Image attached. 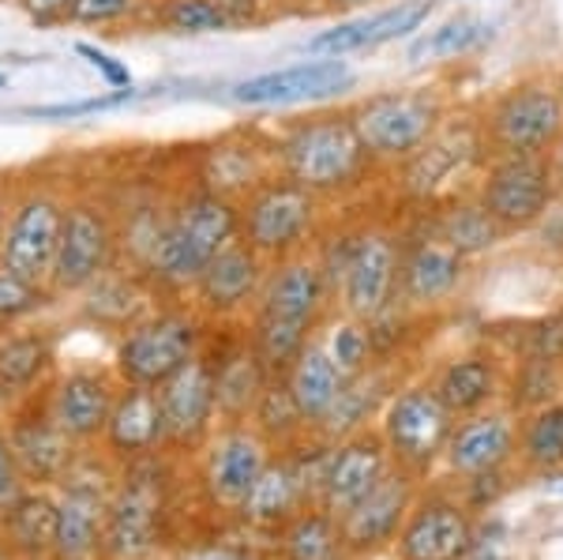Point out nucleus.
<instances>
[{"label":"nucleus","mask_w":563,"mask_h":560,"mask_svg":"<svg viewBox=\"0 0 563 560\" xmlns=\"http://www.w3.org/2000/svg\"><path fill=\"white\" fill-rule=\"evenodd\" d=\"M275 158L282 177L297 180L320 200H342L376 174V162L361 147L346 110H320L289 121L275 140Z\"/></svg>","instance_id":"f257e3e1"},{"label":"nucleus","mask_w":563,"mask_h":560,"mask_svg":"<svg viewBox=\"0 0 563 560\" xmlns=\"http://www.w3.org/2000/svg\"><path fill=\"white\" fill-rule=\"evenodd\" d=\"M481 155H549L563 132V72L538 68L499 87L474 113Z\"/></svg>","instance_id":"f03ea898"},{"label":"nucleus","mask_w":563,"mask_h":560,"mask_svg":"<svg viewBox=\"0 0 563 560\" xmlns=\"http://www.w3.org/2000/svg\"><path fill=\"white\" fill-rule=\"evenodd\" d=\"M233 238H238V204L203 185L180 196L166 211L143 271L166 290H192L214 252L230 245Z\"/></svg>","instance_id":"7ed1b4c3"},{"label":"nucleus","mask_w":563,"mask_h":560,"mask_svg":"<svg viewBox=\"0 0 563 560\" xmlns=\"http://www.w3.org/2000/svg\"><path fill=\"white\" fill-rule=\"evenodd\" d=\"M346 113L376 169H395L440 132L448 121V98L435 87H395L357 98Z\"/></svg>","instance_id":"20e7f679"},{"label":"nucleus","mask_w":563,"mask_h":560,"mask_svg":"<svg viewBox=\"0 0 563 560\" xmlns=\"http://www.w3.org/2000/svg\"><path fill=\"white\" fill-rule=\"evenodd\" d=\"M470 196L511 238V233L538 230L556 211L563 188L549 155H499L481 162Z\"/></svg>","instance_id":"39448f33"},{"label":"nucleus","mask_w":563,"mask_h":560,"mask_svg":"<svg viewBox=\"0 0 563 560\" xmlns=\"http://www.w3.org/2000/svg\"><path fill=\"white\" fill-rule=\"evenodd\" d=\"M320 211V196H312L297 180L271 174L238 200V238L263 260H286L312 241Z\"/></svg>","instance_id":"423d86ee"},{"label":"nucleus","mask_w":563,"mask_h":560,"mask_svg":"<svg viewBox=\"0 0 563 560\" xmlns=\"http://www.w3.org/2000/svg\"><path fill=\"white\" fill-rule=\"evenodd\" d=\"M398 260H402V238L387 226H365L350 233L346 267H342L339 297L350 320H379L398 290Z\"/></svg>","instance_id":"0eeeda50"},{"label":"nucleus","mask_w":563,"mask_h":560,"mask_svg":"<svg viewBox=\"0 0 563 560\" xmlns=\"http://www.w3.org/2000/svg\"><path fill=\"white\" fill-rule=\"evenodd\" d=\"M199 328L188 312H154L147 320H132L117 342V369L124 384L158 387L174 376L188 358H196Z\"/></svg>","instance_id":"6e6552de"},{"label":"nucleus","mask_w":563,"mask_h":560,"mask_svg":"<svg viewBox=\"0 0 563 560\" xmlns=\"http://www.w3.org/2000/svg\"><path fill=\"white\" fill-rule=\"evenodd\" d=\"M117 256V226L109 219L106 207L79 200L65 207V222H60L57 256L49 271V290L53 294H79L113 267Z\"/></svg>","instance_id":"1a4fd4ad"},{"label":"nucleus","mask_w":563,"mask_h":560,"mask_svg":"<svg viewBox=\"0 0 563 560\" xmlns=\"http://www.w3.org/2000/svg\"><path fill=\"white\" fill-rule=\"evenodd\" d=\"M65 204L49 193H31L15 200L0 226V271L20 275L26 283H49L53 256H57Z\"/></svg>","instance_id":"9d476101"},{"label":"nucleus","mask_w":563,"mask_h":560,"mask_svg":"<svg viewBox=\"0 0 563 560\" xmlns=\"http://www.w3.org/2000/svg\"><path fill=\"white\" fill-rule=\"evenodd\" d=\"M162 519V471L158 466H135L124 477L113 501L106 504L102 541L109 560H143L151 553Z\"/></svg>","instance_id":"9b49d317"},{"label":"nucleus","mask_w":563,"mask_h":560,"mask_svg":"<svg viewBox=\"0 0 563 560\" xmlns=\"http://www.w3.org/2000/svg\"><path fill=\"white\" fill-rule=\"evenodd\" d=\"M481 162H485V155H481L474 117H466V121H451L448 117L440 124V132L417 155L406 158L402 166H395V174L402 196H410V200H435L443 188L455 185L466 169L481 166Z\"/></svg>","instance_id":"f8f14e48"},{"label":"nucleus","mask_w":563,"mask_h":560,"mask_svg":"<svg viewBox=\"0 0 563 560\" xmlns=\"http://www.w3.org/2000/svg\"><path fill=\"white\" fill-rule=\"evenodd\" d=\"M353 87V68L342 57H320L305 65H289L263 72V76L241 79L230 90L238 106H305V102H327L339 98L342 90Z\"/></svg>","instance_id":"ddd939ff"},{"label":"nucleus","mask_w":563,"mask_h":560,"mask_svg":"<svg viewBox=\"0 0 563 560\" xmlns=\"http://www.w3.org/2000/svg\"><path fill=\"white\" fill-rule=\"evenodd\" d=\"M455 429V414L440 403V395L432 387H406L398 392L387 406L384 432L387 444L395 448L398 459L413 466H429Z\"/></svg>","instance_id":"4468645a"},{"label":"nucleus","mask_w":563,"mask_h":560,"mask_svg":"<svg viewBox=\"0 0 563 560\" xmlns=\"http://www.w3.org/2000/svg\"><path fill=\"white\" fill-rule=\"evenodd\" d=\"M162 429L169 444H196L214 421V369L203 358H188L158 387Z\"/></svg>","instance_id":"2eb2a0df"},{"label":"nucleus","mask_w":563,"mask_h":560,"mask_svg":"<svg viewBox=\"0 0 563 560\" xmlns=\"http://www.w3.org/2000/svg\"><path fill=\"white\" fill-rule=\"evenodd\" d=\"M327 297H331V286H327L320 260L308 256L301 249V252H294V256L278 260L275 271H267L256 301H260V312L316 328Z\"/></svg>","instance_id":"dca6fc26"},{"label":"nucleus","mask_w":563,"mask_h":560,"mask_svg":"<svg viewBox=\"0 0 563 560\" xmlns=\"http://www.w3.org/2000/svg\"><path fill=\"white\" fill-rule=\"evenodd\" d=\"M466 278V256L443 245L435 233H417L402 241V260H398V294L410 305H435L451 297Z\"/></svg>","instance_id":"f3484780"},{"label":"nucleus","mask_w":563,"mask_h":560,"mask_svg":"<svg viewBox=\"0 0 563 560\" xmlns=\"http://www.w3.org/2000/svg\"><path fill=\"white\" fill-rule=\"evenodd\" d=\"M267 278V260L256 249H249L241 238H233L225 249L214 252V260L196 278V301L214 316H230L260 297V286Z\"/></svg>","instance_id":"a211bd4d"},{"label":"nucleus","mask_w":563,"mask_h":560,"mask_svg":"<svg viewBox=\"0 0 563 560\" xmlns=\"http://www.w3.org/2000/svg\"><path fill=\"white\" fill-rule=\"evenodd\" d=\"M432 8H435V0H398L395 8H384V12H376V15H361V20L320 31L308 42V50H312L316 57H346V53L376 50V45L410 39L413 31L424 26Z\"/></svg>","instance_id":"6ab92c4d"},{"label":"nucleus","mask_w":563,"mask_h":560,"mask_svg":"<svg viewBox=\"0 0 563 560\" xmlns=\"http://www.w3.org/2000/svg\"><path fill=\"white\" fill-rule=\"evenodd\" d=\"M65 501L57 504V538H53V557L57 560H90L102 541L106 523V485L102 477H84L68 466Z\"/></svg>","instance_id":"aec40b11"},{"label":"nucleus","mask_w":563,"mask_h":560,"mask_svg":"<svg viewBox=\"0 0 563 560\" xmlns=\"http://www.w3.org/2000/svg\"><path fill=\"white\" fill-rule=\"evenodd\" d=\"M263 466H267L263 437L233 421L222 437H214L211 451H207V490L225 508H241V501L249 496Z\"/></svg>","instance_id":"412c9836"},{"label":"nucleus","mask_w":563,"mask_h":560,"mask_svg":"<svg viewBox=\"0 0 563 560\" xmlns=\"http://www.w3.org/2000/svg\"><path fill=\"white\" fill-rule=\"evenodd\" d=\"M113 384L95 369H76L60 376L57 392L49 399V418L68 440H95L106 429V418L113 410Z\"/></svg>","instance_id":"4be33fe9"},{"label":"nucleus","mask_w":563,"mask_h":560,"mask_svg":"<svg viewBox=\"0 0 563 560\" xmlns=\"http://www.w3.org/2000/svg\"><path fill=\"white\" fill-rule=\"evenodd\" d=\"M102 432H106V444L121 451V455H147V451H154L166 440L158 392L143 384H129L124 392H117Z\"/></svg>","instance_id":"5701e85b"},{"label":"nucleus","mask_w":563,"mask_h":560,"mask_svg":"<svg viewBox=\"0 0 563 560\" xmlns=\"http://www.w3.org/2000/svg\"><path fill=\"white\" fill-rule=\"evenodd\" d=\"M8 448L20 463V474L34 477V482H53L71 466V440L57 429L49 410L15 418L12 432H8Z\"/></svg>","instance_id":"b1692460"},{"label":"nucleus","mask_w":563,"mask_h":560,"mask_svg":"<svg viewBox=\"0 0 563 560\" xmlns=\"http://www.w3.org/2000/svg\"><path fill=\"white\" fill-rule=\"evenodd\" d=\"M410 504V485L402 474H384L353 508L342 512V538L357 549L379 546L398 530L402 512Z\"/></svg>","instance_id":"393cba45"},{"label":"nucleus","mask_w":563,"mask_h":560,"mask_svg":"<svg viewBox=\"0 0 563 560\" xmlns=\"http://www.w3.org/2000/svg\"><path fill=\"white\" fill-rule=\"evenodd\" d=\"M402 557L406 560H459L466 557L470 541V519L451 504H429L406 523L402 530Z\"/></svg>","instance_id":"a878e982"},{"label":"nucleus","mask_w":563,"mask_h":560,"mask_svg":"<svg viewBox=\"0 0 563 560\" xmlns=\"http://www.w3.org/2000/svg\"><path fill=\"white\" fill-rule=\"evenodd\" d=\"M387 474V455L376 440L361 437V440H350L346 448H339L331 455L323 471V496L331 508L346 512L353 504L365 496L379 477Z\"/></svg>","instance_id":"bb28decb"},{"label":"nucleus","mask_w":563,"mask_h":560,"mask_svg":"<svg viewBox=\"0 0 563 560\" xmlns=\"http://www.w3.org/2000/svg\"><path fill=\"white\" fill-rule=\"evenodd\" d=\"M515 432L504 414H474L451 429L448 437V459L459 474H488L511 455Z\"/></svg>","instance_id":"cd10ccee"},{"label":"nucleus","mask_w":563,"mask_h":560,"mask_svg":"<svg viewBox=\"0 0 563 560\" xmlns=\"http://www.w3.org/2000/svg\"><path fill=\"white\" fill-rule=\"evenodd\" d=\"M282 381L289 387V399L301 410L305 421H320L327 410H331L334 395L342 392V369L334 365L327 347L320 342H308L301 354L294 358V365L282 373Z\"/></svg>","instance_id":"c85d7f7f"},{"label":"nucleus","mask_w":563,"mask_h":560,"mask_svg":"<svg viewBox=\"0 0 563 560\" xmlns=\"http://www.w3.org/2000/svg\"><path fill=\"white\" fill-rule=\"evenodd\" d=\"M214 369V414H222L225 421H244L256 410L263 387L271 384V373L263 369L252 347H241L222 361H211Z\"/></svg>","instance_id":"c756f323"},{"label":"nucleus","mask_w":563,"mask_h":560,"mask_svg":"<svg viewBox=\"0 0 563 560\" xmlns=\"http://www.w3.org/2000/svg\"><path fill=\"white\" fill-rule=\"evenodd\" d=\"M429 233L443 241V245H451L462 256H481V252L496 249L499 241L507 238L499 226L488 219L485 211L477 207V200L470 193H459V196H448V200L440 204V211H435V219L429 222Z\"/></svg>","instance_id":"7c9ffc66"},{"label":"nucleus","mask_w":563,"mask_h":560,"mask_svg":"<svg viewBox=\"0 0 563 560\" xmlns=\"http://www.w3.org/2000/svg\"><path fill=\"white\" fill-rule=\"evenodd\" d=\"M432 392L440 395V403L451 414H477L481 406L496 395V369L488 358L466 354L455 358L451 365H443L440 381L432 384Z\"/></svg>","instance_id":"2f4dec72"},{"label":"nucleus","mask_w":563,"mask_h":560,"mask_svg":"<svg viewBox=\"0 0 563 560\" xmlns=\"http://www.w3.org/2000/svg\"><path fill=\"white\" fill-rule=\"evenodd\" d=\"M301 496V474L286 463H267L241 501V516L249 523H278L294 512Z\"/></svg>","instance_id":"473e14b6"},{"label":"nucleus","mask_w":563,"mask_h":560,"mask_svg":"<svg viewBox=\"0 0 563 560\" xmlns=\"http://www.w3.org/2000/svg\"><path fill=\"white\" fill-rule=\"evenodd\" d=\"M8 535L15 549L38 557L53 553V538H57V504L49 496H15L8 508Z\"/></svg>","instance_id":"72a5a7b5"},{"label":"nucleus","mask_w":563,"mask_h":560,"mask_svg":"<svg viewBox=\"0 0 563 560\" xmlns=\"http://www.w3.org/2000/svg\"><path fill=\"white\" fill-rule=\"evenodd\" d=\"M49 361H53V347L45 336L0 339V395L26 392L45 373Z\"/></svg>","instance_id":"f704fd0d"},{"label":"nucleus","mask_w":563,"mask_h":560,"mask_svg":"<svg viewBox=\"0 0 563 560\" xmlns=\"http://www.w3.org/2000/svg\"><path fill=\"white\" fill-rule=\"evenodd\" d=\"M151 20L169 34H225L233 20L222 0H154Z\"/></svg>","instance_id":"c9c22d12"},{"label":"nucleus","mask_w":563,"mask_h":560,"mask_svg":"<svg viewBox=\"0 0 563 560\" xmlns=\"http://www.w3.org/2000/svg\"><path fill=\"white\" fill-rule=\"evenodd\" d=\"M308 331L312 328H305V323L278 320V316L260 312L249 347L256 350V358L263 361V369H267L271 376H282L294 365V358L308 347Z\"/></svg>","instance_id":"e433bc0d"},{"label":"nucleus","mask_w":563,"mask_h":560,"mask_svg":"<svg viewBox=\"0 0 563 560\" xmlns=\"http://www.w3.org/2000/svg\"><path fill=\"white\" fill-rule=\"evenodd\" d=\"M488 34H493V26H488L481 15H470V12H459L451 15L448 23H440L432 34H424L421 42L413 45L410 57L413 61H440V57H466V53H474L481 42H488Z\"/></svg>","instance_id":"4c0bfd02"},{"label":"nucleus","mask_w":563,"mask_h":560,"mask_svg":"<svg viewBox=\"0 0 563 560\" xmlns=\"http://www.w3.org/2000/svg\"><path fill=\"white\" fill-rule=\"evenodd\" d=\"M339 527L327 516H301L286 530V560H339Z\"/></svg>","instance_id":"58836bf2"},{"label":"nucleus","mask_w":563,"mask_h":560,"mask_svg":"<svg viewBox=\"0 0 563 560\" xmlns=\"http://www.w3.org/2000/svg\"><path fill=\"white\" fill-rule=\"evenodd\" d=\"M526 455L538 466L563 463V403H549L533 414L530 429H526Z\"/></svg>","instance_id":"ea45409f"},{"label":"nucleus","mask_w":563,"mask_h":560,"mask_svg":"<svg viewBox=\"0 0 563 560\" xmlns=\"http://www.w3.org/2000/svg\"><path fill=\"white\" fill-rule=\"evenodd\" d=\"M327 354L334 365L342 369V376H357L368 369L372 358V331L365 320H346L342 328H334L331 342H327Z\"/></svg>","instance_id":"a19ab883"},{"label":"nucleus","mask_w":563,"mask_h":560,"mask_svg":"<svg viewBox=\"0 0 563 560\" xmlns=\"http://www.w3.org/2000/svg\"><path fill=\"white\" fill-rule=\"evenodd\" d=\"M252 418L260 421V429L263 432H271V437H286L289 429H297L301 426V410L294 406V399H289V387L282 376H271V384L263 387V395H260V403H256V410H252Z\"/></svg>","instance_id":"79ce46f5"},{"label":"nucleus","mask_w":563,"mask_h":560,"mask_svg":"<svg viewBox=\"0 0 563 560\" xmlns=\"http://www.w3.org/2000/svg\"><path fill=\"white\" fill-rule=\"evenodd\" d=\"M45 305V286L0 271V320H23Z\"/></svg>","instance_id":"37998d69"},{"label":"nucleus","mask_w":563,"mask_h":560,"mask_svg":"<svg viewBox=\"0 0 563 560\" xmlns=\"http://www.w3.org/2000/svg\"><path fill=\"white\" fill-rule=\"evenodd\" d=\"M147 0H71V15L68 23H84V26H109L132 20Z\"/></svg>","instance_id":"c03bdc74"},{"label":"nucleus","mask_w":563,"mask_h":560,"mask_svg":"<svg viewBox=\"0 0 563 560\" xmlns=\"http://www.w3.org/2000/svg\"><path fill=\"white\" fill-rule=\"evenodd\" d=\"M76 53H79V57H87V61H90V68H98V72H102V79H106V84L113 87V90L132 87V72L124 68L117 57H109V53L98 50V45L79 42V45H76Z\"/></svg>","instance_id":"a18cd8bd"},{"label":"nucleus","mask_w":563,"mask_h":560,"mask_svg":"<svg viewBox=\"0 0 563 560\" xmlns=\"http://www.w3.org/2000/svg\"><path fill=\"white\" fill-rule=\"evenodd\" d=\"M20 485H23L20 463H15L12 448H8V437L0 432V504H12L20 496Z\"/></svg>","instance_id":"49530a36"},{"label":"nucleus","mask_w":563,"mask_h":560,"mask_svg":"<svg viewBox=\"0 0 563 560\" xmlns=\"http://www.w3.org/2000/svg\"><path fill=\"white\" fill-rule=\"evenodd\" d=\"M20 8L38 26L68 23V15H71V0H20Z\"/></svg>","instance_id":"de8ad7c7"},{"label":"nucleus","mask_w":563,"mask_h":560,"mask_svg":"<svg viewBox=\"0 0 563 560\" xmlns=\"http://www.w3.org/2000/svg\"><path fill=\"white\" fill-rule=\"evenodd\" d=\"M376 0H323L320 12H357V8H368Z\"/></svg>","instance_id":"09e8293b"},{"label":"nucleus","mask_w":563,"mask_h":560,"mask_svg":"<svg viewBox=\"0 0 563 560\" xmlns=\"http://www.w3.org/2000/svg\"><path fill=\"white\" fill-rule=\"evenodd\" d=\"M549 158H552V169H556V180H560V188H563V132H560L556 147L549 151Z\"/></svg>","instance_id":"8fccbe9b"},{"label":"nucleus","mask_w":563,"mask_h":560,"mask_svg":"<svg viewBox=\"0 0 563 560\" xmlns=\"http://www.w3.org/2000/svg\"><path fill=\"white\" fill-rule=\"evenodd\" d=\"M185 560H244V557H233V553H218V549H203V553H192Z\"/></svg>","instance_id":"3c124183"},{"label":"nucleus","mask_w":563,"mask_h":560,"mask_svg":"<svg viewBox=\"0 0 563 560\" xmlns=\"http://www.w3.org/2000/svg\"><path fill=\"white\" fill-rule=\"evenodd\" d=\"M271 4H286V8H294V12H308L316 0H271Z\"/></svg>","instance_id":"603ef678"},{"label":"nucleus","mask_w":563,"mask_h":560,"mask_svg":"<svg viewBox=\"0 0 563 560\" xmlns=\"http://www.w3.org/2000/svg\"><path fill=\"white\" fill-rule=\"evenodd\" d=\"M0 226H4V207H0Z\"/></svg>","instance_id":"864d4df0"},{"label":"nucleus","mask_w":563,"mask_h":560,"mask_svg":"<svg viewBox=\"0 0 563 560\" xmlns=\"http://www.w3.org/2000/svg\"><path fill=\"white\" fill-rule=\"evenodd\" d=\"M0 87H4V76H0Z\"/></svg>","instance_id":"5fc2aeb1"},{"label":"nucleus","mask_w":563,"mask_h":560,"mask_svg":"<svg viewBox=\"0 0 563 560\" xmlns=\"http://www.w3.org/2000/svg\"><path fill=\"white\" fill-rule=\"evenodd\" d=\"M147 4H154V0H147Z\"/></svg>","instance_id":"6e6d98bb"}]
</instances>
